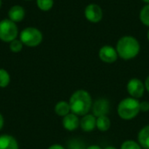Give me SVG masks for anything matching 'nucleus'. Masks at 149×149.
<instances>
[{"instance_id":"obj_1","label":"nucleus","mask_w":149,"mask_h":149,"mask_svg":"<svg viewBox=\"0 0 149 149\" xmlns=\"http://www.w3.org/2000/svg\"><path fill=\"white\" fill-rule=\"evenodd\" d=\"M69 104L71 112L78 116L87 114L93 107V100L90 93L83 89L75 91L70 97Z\"/></svg>"},{"instance_id":"obj_2","label":"nucleus","mask_w":149,"mask_h":149,"mask_svg":"<svg viewBox=\"0 0 149 149\" xmlns=\"http://www.w3.org/2000/svg\"><path fill=\"white\" fill-rule=\"evenodd\" d=\"M115 49L119 58L123 60H131L139 55L141 45L136 38L130 35H126L121 37L117 41Z\"/></svg>"},{"instance_id":"obj_3","label":"nucleus","mask_w":149,"mask_h":149,"mask_svg":"<svg viewBox=\"0 0 149 149\" xmlns=\"http://www.w3.org/2000/svg\"><path fill=\"white\" fill-rule=\"evenodd\" d=\"M141 112L140 101L137 99L127 97L120 101L117 107V113L120 119L130 120L134 119Z\"/></svg>"},{"instance_id":"obj_4","label":"nucleus","mask_w":149,"mask_h":149,"mask_svg":"<svg viewBox=\"0 0 149 149\" xmlns=\"http://www.w3.org/2000/svg\"><path fill=\"white\" fill-rule=\"evenodd\" d=\"M19 39L23 45L27 47H36L42 43L43 33L39 29L29 26L21 31L19 34Z\"/></svg>"},{"instance_id":"obj_5","label":"nucleus","mask_w":149,"mask_h":149,"mask_svg":"<svg viewBox=\"0 0 149 149\" xmlns=\"http://www.w3.org/2000/svg\"><path fill=\"white\" fill-rule=\"evenodd\" d=\"M18 28L17 24L9 18L0 21V40L5 43H10L17 38Z\"/></svg>"},{"instance_id":"obj_6","label":"nucleus","mask_w":149,"mask_h":149,"mask_svg":"<svg viewBox=\"0 0 149 149\" xmlns=\"http://www.w3.org/2000/svg\"><path fill=\"white\" fill-rule=\"evenodd\" d=\"M84 15L88 22L97 24L100 23L103 18V10L99 4L91 3L86 6L84 10Z\"/></svg>"},{"instance_id":"obj_7","label":"nucleus","mask_w":149,"mask_h":149,"mask_svg":"<svg viewBox=\"0 0 149 149\" xmlns=\"http://www.w3.org/2000/svg\"><path fill=\"white\" fill-rule=\"evenodd\" d=\"M127 90L130 97L138 100L143 97L146 87H145V84L140 79L133 78L127 82Z\"/></svg>"},{"instance_id":"obj_8","label":"nucleus","mask_w":149,"mask_h":149,"mask_svg":"<svg viewBox=\"0 0 149 149\" xmlns=\"http://www.w3.org/2000/svg\"><path fill=\"white\" fill-rule=\"evenodd\" d=\"M99 58L104 63L113 64L117 61L119 56L115 47L107 45H103L99 50Z\"/></svg>"},{"instance_id":"obj_9","label":"nucleus","mask_w":149,"mask_h":149,"mask_svg":"<svg viewBox=\"0 0 149 149\" xmlns=\"http://www.w3.org/2000/svg\"><path fill=\"white\" fill-rule=\"evenodd\" d=\"M110 108L111 106L109 100L104 98H100L96 100L93 103L92 111L93 114L96 118H98L101 116H107V114L110 113Z\"/></svg>"},{"instance_id":"obj_10","label":"nucleus","mask_w":149,"mask_h":149,"mask_svg":"<svg viewBox=\"0 0 149 149\" xmlns=\"http://www.w3.org/2000/svg\"><path fill=\"white\" fill-rule=\"evenodd\" d=\"M79 123L80 120L79 119V116L72 113H70L69 114L65 115V117H63L62 120V125L64 128L69 132L77 130L79 127Z\"/></svg>"},{"instance_id":"obj_11","label":"nucleus","mask_w":149,"mask_h":149,"mask_svg":"<svg viewBox=\"0 0 149 149\" xmlns=\"http://www.w3.org/2000/svg\"><path fill=\"white\" fill-rule=\"evenodd\" d=\"M96 120H97V118L93 113L92 114L87 113L82 116L80 120L79 127L84 132H86V133L92 132L96 128Z\"/></svg>"},{"instance_id":"obj_12","label":"nucleus","mask_w":149,"mask_h":149,"mask_svg":"<svg viewBox=\"0 0 149 149\" xmlns=\"http://www.w3.org/2000/svg\"><path fill=\"white\" fill-rule=\"evenodd\" d=\"M8 18L13 21L14 23H19L23 21L25 17V10L24 9V7L18 4L13 5L10 8L8 11Z\"/></svg>"},{"instance_id":"obj_13","label":"nucleus","mask_w":149,"mask_h":149,"mask_svg":"<svg viewBox=\"0 0 149 149\" xmlns=\"http://www.w3.org/2000/svg\"><path fill=\"white\" fill-rule=\"evenodd\" d=\"M0 149H19L17 141L10 134L0 135Z\"/></svg>"},{"instance_id":"obj_14","label":"nucleus","mask_w":149,"mask_h":149,"mask_svg":"<svg viewBox=\"0 0 149 149\" xmlns=\"http://www.w3.org/2000/svg\"><path fill=\"white\" fill-rule=\"evenodd\" d=\"M138 142L144 149H149V125L143 127L138 134Z\"/></svg>"},{"instance_id":"obj_15","label":"nucleus","mask_w":149,"mask_h":149,"mask_svg":"<svg viewBox=\"0 0 149 149\" xmlns=\"http://www.w3.org/2000/svg\"><path fill=\"white\" fill-rule=\"evenodd\" d=\"M54 111H55V113L58 116H60V117H65V115H67L70 113H72L71 112V107H70L69 102L65 101V100L58 101L55 105Z\"/></svg>"},{"instance_id":"obj_16","label":"nucleus","mask_w":149,"mask_h":149,"mask_svg":"<svg viewBox=\"0 0 149 149\" xmlns=\"http://www.w3.org/2000/svg\"><path fill=\"white\" fill-rule=\"evenodd\" d=\"M111 127V120L108 116H101L98 117L96 120V127L100 132H107L109 130Z\"/></svg>"},{"instance_id":"obj_17","label":"nucleus","mask_w":149,"mask_h":149,"mask_svg":"<svg viewBox=\"0 0 149 149\" xmlns=\"http://www.w3.org/2000/svg\"><path fill=\"white\" fill-rule=\"evenodd\" d=\"M140 21L145 26L149 27V3H146L140 10L139 14Z\"/></svg>"},{"instance_id":"obj_18","label":"nucleus","mask_w":149,"mask_h":149,"mask_svg":"<svg viewBox=\"0 0 149 149\" xmlns=\"http://www.w3.org/2000/svg\"><path fill=\"white\" fill-rule=\"evenodd\" d=\"M10 82V76L9 72L3 68H0V88L7 87Z\"/></svg>"},{"instance_id":"obj_19","label":"nucleus","mask_w":149,"mask_h":149,"mask_svg":"<svg viewBox=\"0 0 149 149\" xmlns=\"http://www.w3.org/2000/svg\"><path fill=\"white\" fill-rule=\"evenodd\" d=\"M36 3L38 8L42 11H48L54 5V0H36Z\"/></svg>"},{"instance_id":"obj_20","label":"nucleus","mask_w":149,"mask_h":149,"mask_svg":"<svg viewBox=\"0 0 149 149\" xmlns=\"http://www.w3.org/2000/svg\"><path fill=\"white\" fill-rule=\"evenodd\" d=\"M9 44H10L9 45L10 50L13 53H18V52H20L23 50L24 45H23V43L21 42L20 39L16 38L13 41H11L10 43H9Z\"/></svg>"},{"instance_id":"obj_21","label":"nucleus","mask_w":149,"mask_h":149,"mask_svg":"<svg viewBox=\"0 0 149 149\" xmlns=\"http://www.w3.org/2000/svg\"><path fill=\"white\" fill-rule=\"evenodd\" d=\"M120 149H142V148L138 141L134 140H127L121 144Z\"/></svg>"},{"instance_id":"obj_22","label":"nucleus","mask_w":149,"mask_h":149,"mask_svg":"<svg viewBox=\"0 0 149 149\" xmlns=\"http://www.w3.org/2000/svg\"><path fill=\"white\" fill-rule=\"evenodd\" d=\"M85 144L78 140H72L68 144V149H86Z\"/></svg>"},{"instance_id":"obj_23","label":"nucleus","mask_w":149,"mask_h":149,"mask_svg":"<svg viewBox=\"0 0 149 149\" xmlns=\"http://www.w3.org/2000/svg\"><path fill=\"white\" fill-rule=\"evenodd\" d=\"M140 107H141V112H143V113H147L149 111V102L148 101H142V102H140Z\"/></svg>"},{"instance_id":"obj_24","label":"nucleus","mask_w":149,"mask_h":149,"mask_svg":"<svg viewBox=\"0 0 149 149\" xmlns=\"http://www.w3.org/2000/svg\"><path fill=\"white\" fill-rule=\"evenodd\" d=\"M48 149H65L62 145H59V144H53L52 146H50Z\"/></svg>"},{"instance_id":"obj_25","label":"nucleus","mask_w":149,"mask_h":149,"mask_svg":"<svg viewBox=\"0 0 149 149\" xmlns=\"http://www.w3.org/2000/svg\"><path fill=\"white\" fill-rule=\"evenodd\" d=\"M3 125H4V119H3V116L0 113V131L3 127Z\"/></svg>"},{"instance_id":"obj_26","label":"nucleus","mask_w":149,"mask_h":149,"mask_svg":"<svg viewBox=\"0 0 149 149\" xmlns=\"http://www.w3.org/2000/svg\"><path fill=\"white\" fill-rule=\"evenodd\" d=\"M144 84H145V87H146V90L148 91L149 93V75L147 77V79H146V80H145V82H144Z\"/></svg>"},{"instance_id":"obj_27","label":"nucleus","mask_w":149,"mask_h":149,"mask_svg":"<svg viewBox=\"0 0 149 149\" xmlns=\"http://www.w3.org/2000/svg\"><path fill=\"white\" fill-rule=\"evenodd\" d=\"M86 149H102L100 146H98V145H91V146H88V147H86Z\"/></svg>"},{"instance_id":"obj_28","label":"nucleus","mask_w":149,"mask_h":149,"mask_svg":"<svg viewBox=\"0 0 149 149\" xmlns=\"http://www.w3.org/2000/svg\"><path fill=\"white\" fill-rule=\"evenodd\" d=\"M105 149H117L115 147H113V146H108V147H107Z\"/></svg>"},{"instance_id":"obj_29","label":"nucleus","mask_w":149,"mask_h":149,"mask_svg":"<svg viewBox=\"0 0 149 149\" xmlns=\"http://www.w3.org/2000/svg\"><path fill=\"white\" fill-rule=\"evenodd\" d=\"M147 38H148V40L149 42V29L148 31V32H147Z\"/></svg>"},{"instance_id":"obj_30","label":"nucleus","mask_w":149,"mask_h":149,"mask_svg":"<svg viewBox=\"0 0 149 149\" xmlns=\"http://www.w3.org/2000/svg\"><path fill=\"white\" fill-rule=\"evenodd\" d=\"M142 2H144V3H149V0H141Z\"/></svg>"},{"instance_id":"obj_31","label":"nucleus","mask_w":149,"mask_h":149,"mask_svg":"<svg viewBox=\"0 0 149 149\" xmlns=\"http://www.w3.org/2000/svg\"><path fill=\"white\" fill-rule=\"evenodd\" d=\"M1 6H2V0H0V8H1Z\"/></svg>"},{"instance_id":"obj_32","label":"nucleus","mask_w":149,"mask_h":149,"mask_svg":"<svg viewBox=\"0 0 149 149\" xmlns=\"http://www.w3.org/2000/svg\"><path fill=\"white\" fill-rule=\"evenodd\" d=\"M24 1H31V0H24Z\"/></svg>"}]
</instances>
